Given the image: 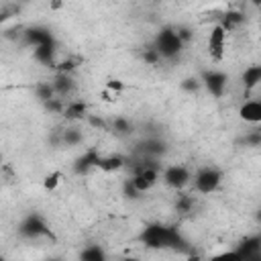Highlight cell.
<instances>
[{"mask_svg":"<svg viewBox=\"0 0 261 261\" xmlns=\"http://www.w3.org/2000/svg\"><path fill=\"white\" fill-rule=\"evenodd\" d=\"M161 59H173L179 55V51L184 49V41L177 35L175 29H163L157 39H155V47H153Z\"/></svg>","mask_w":261,"mask_h":261,"instance_id":"1","label":"cell"},{"mask_svg":"<svg viewBox=\"0 0 261 261\" xmlns=\"http://www.w3.org/2000/svg\"><path fill=\"white\" fill-rule=\"evenodd\" d=\"M159 175H161V173H159V167H157V165H149L147 159H143L141 165L135 169V173H133V177H130V186H133V190L139 192V194L149 192V190H153V188L157 186Z\"/></svg>","mask_w":261,"mask_h":261,"instance_id":"2","label":"cell"},{"mask_svg":"<svg viewBox=\"0 0 261 261\" xmlns=\"http://www.w3.org/2000/svg\"><path fill=\"white\" fill-rule=\"evenodd\" d=\"M190 184L194 186V192L206 196V194H212V192H216V190L220 188V184H222V173H220V169H216V167H202V169H198V171L192 175V181H190Z\"/></svg>","mask_w":261,"mask_h":261,"instance_id":"3","label":"cell"},{"mask_svg":"<svg viewBox=\"0 0 261 261\" xmlns=\"http://www.w3.org/2000/svg\"><path fill=\"white\" fill-rule=\"evenodd\" d=\"M226 37L228 33L216 22L210 33H208V39H206V49H208V55L212 61H222L224 55H226Z\"/></svg>","mask_w":261,"mask_h":261,"instance_id":"4","label":"cell"},{"mask_svg":"<svg viewBox=\"0 0 261 261\" xmlns=\"http://www.w3.org/2000/svg\"><path fill=\"white\" fill-rule=\"evenodd\" d=\"M163 181L171 188V190H184L190 181H192V173H190V169L186 167V165H167L165 169H163Z\"/></svg>","mask_w":261,"mask_h":261,"instance_id":"5","label":"cell"},{"mask_svg":"<svg viewBox=\"0 0 261 261\" xmlns=\"http://www.w3.org/2000/svg\"><path fill=\"white\" fill-rule=\"evenodd\" d=\"M143 239H145V243L149 247H169V245H173L177 241L175 232L171 228H167V226H149L145 230Z\"/></svg>","mask_w":261,"mask_h":261,"instance_id":"6","label":"cell"},{"mask_svg":"<svg viewBox=\"0 0 261 261\" xmlns=\"http://www.w3.org/2000/svg\"><path fill=\"white\" fill-rule=\"evenodd\" d=\"M202 86H204L212 96L220 98V96L224 94L226 86H228V80H226V75H224L222 71L212 69V71H206V73H204V77H202Z\"/></svg>","mask_w":261,"mask_h":261,"instance_id":"7","label":"cell"},{"mask_svg":"<svg viewBox=\"0 0 261 261\" xmlns=\"http://www.w3.org/2000/svg\"><path fill=\"white\" fill-rule=\"evenodd\" d=\"M239 116L249 124H259L261 122V102L257 98L245 100L239 108Z\"/></svg>","mask_w":261,"mask_h":261,"instance_id":"8","label":"cell"},{"mask_svg":"<svg viewBox=\"0 0 261 261\" xmlns=\"http://www.w3.org/2000/svg\"><path fill=\"white\" fill-rule=\"evenodd\" d=\"M51 86H53V90H55V96L57 98H67L73 90H75V82L71 80V75L69 73H65V71H59L55 77H53V82H51Z\"/></svg>","mask_w":261,"mask_h":261,"instance_id":"9","label":"cell"},{"mask_svg":"<svg viewBox=\"0 0 261 261\" xmlns=\"http://www.w3.org/2000/svg\"><path fill=\"white\" fill-rule=\"evenodd\" d=\"M63 116L67 118V120H71V122H75V120H82L84 116H86V112H88V108H86V104L82 102V100H69V102H65L63 104Z\"/></svg>","mask_w":261,"mask_h":261,"instance_id":"10","label":"cell"},{"mask_svg":"<svg viewBox=\"0 0 261 261\" xmlns=\"http://www.w3.org/2000/svg\"><path fill=\"white\" fill-rule=\"evenodd\" d=\"M259 82H261V67H259V65H249V67L245 69V73H243L245 90H247V92L255 90V88L259 86Z\"/></svg>","mask_w":261,"mask_h":261,"instance_id":"11","label":"cell"},{"mask_svg":"<svg viewBox=\"0 0 261 261\" xmlns=\"http://www.w3.org/2000/svg\"><path fill=\"white\" fill-rule=\"evenodd\" d=\"M96 167L104 169V171H118L124 167V159L120 155H106V157H98Z\"/></svg>","mask_w":261,"mask_h":261,"instance_id":"12","label":"cell"},{"mask_svg":"<svg viewBox=\"0 0 261 261\" xmlns=\"http://www.w3.org/2000/svg\"><path fill=\"white\" fill-rule=\"evenodd\" d=\"M80 141H82V133H80L77 128H65V130L61 133V143H63V145L73 147V145H77Z\"/></svg>","mask_w":261,"mask_h":261,"instance_id":"13","label":"cell"},{"mask_svg":"<svg viewBox=\"0 0 261 261\" xmlns=\"http://www.w3.org/2000/svg\"><path fill=\"white\" fill-rule=\"evenodd\" d=\"M59 184H61V173H59V171H53V173H49V175L45 177L43 188H45V190H49V192H53Z\"/></svg>","mask_w":261,"mask_h":261,"instance_id":"14","label":"cell"},{"mask_svg":"<svg viewBox=\"0 0 261 261\" xmlns=\"http://www.w3.org/2000/svg\"><path fill=\"white\" fill-rule=\"evenodd\" d=\"M24 232H27V234H33V237H35V234H43V232H45V226H43L37 218H31V220L24 224Z\"/></svg>","mask_w":261,"mask_h":261,"instance_id":"15","label":"cell"},{"mask_svg":"<svg viewBox=\"0 0 261 261\" xmlns=\"http://www.w3.org/2000/svg\"><path fill=\"white\" fill-rule=\"evenodd\" d=\"M114 130L120 133V135H128L133 130V124L128 120H124V118H116L114 120Z\"/></svg>","mask_w":261,"mask_h":261,"instance_id":"16","label":"cell"},{"mask_svg":"<svg viewBox=\"0 0 261 261\" xmlns=\"http://www.w3.org/2000/svg\"><path fill=\"white\" fill-rule=\"evenodd\" d=\"M82 259H88V261H98V259H104V253L98 249V247H92L88 251L82 253Z\"/></svg>","mask_w":261,"mask_h":261,"instance_id":"17","label":"cell"},{"mask_svg":"<svg viewBox=\"0 0 261 261\" xmlns=\"http://www.w3.org/2000/svg\"><path fill=\"white\" fill-rule=\"evenodd\" d=\"M106 90H112V92L118 94V92L124 90V84H122L120 80H108V82H106Z\"/></svg>","mask_w":261,"mask_h":261,"instance_id":"18","label":"cell"}]
</instances>
